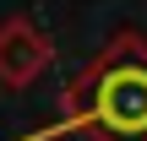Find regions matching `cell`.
<instances>
[{"instance_id":"cell-1","label":"cell","mask_w":147,"mask_h":141,"mask_svg":"<svg viewBox=\"0 0 147 141\" xmlns=\"http://www.w3.org/2000/svg\"><path fill=\"white\" fill-rule=\"evenodd\" d=\"M147 141V38L120 27L65 87L60 120L22 141Z\"/></svg>"},{"instance_id":"cell-2","label":"cell","mask_w":147,"mask_h":141,"mask_svg":"<svg viewBox=\"0 0 147 141\" xmlns=\"http://www.w3.org/2000/svg\"><path fill=\"white\" fill-rule=\"evenodd\" d=\"M49 60H55V43L33 16H5L0 22V87H11V92L33 87L49 71Z\"/></svg>"}]
</instances>
